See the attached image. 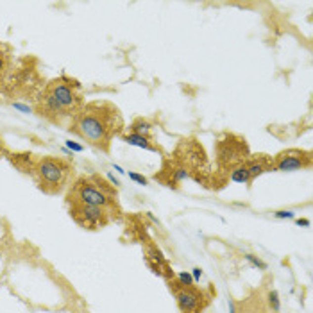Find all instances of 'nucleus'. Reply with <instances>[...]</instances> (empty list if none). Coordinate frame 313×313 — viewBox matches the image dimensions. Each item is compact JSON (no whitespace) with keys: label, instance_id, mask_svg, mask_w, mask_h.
Instances as JSON below:
<instances>
[{"label":"nucleus","instance_id":"21","mask_svg":"<svg viewBox=\"0 0 313 313\" xmlns=\"http://www.w3.org/2000/svg\"><path fill=\"white\" fill-rule=\"evenodd\" d=\"M297 224H299V225H310V222H308V220H299Z\"/></svg>","mask_w":313,"mask_h":313},{"label":"nucleus","instance_id":"18","mask_svg":"<svg viewBox=\"0 0 313 313\" xmlns=\"http://www.w3.org/2000/svg\"><path fill=\"white\" fill-rule=\"evenodd\" d=\"M294 213L292 211H277L276 213V219H292Z\"/></svg>","mask_w":313,"mask_h":313},{"label":"nucleus","instance_id":"5","mask_svg":"<svg viewBox=\"0 0 313 313\" xmlns=\"http://www.w3.org/2000/svg\"><path fill=\"white\" fill-rule=\"evenodd\" d=\"M249 147L243 138L234 134H225L217 143V163L219 170H231L249 159Z\"/></svg>","mask_w":313,"mask_h":313},{"label":"nucleus","instance_id":"15","mask_svg":"<svg viewBox=\"0 0 313 313\" xmlns=\"http://www.w3.org/2000/svg\"><path fill=\"white\" fill-rule=\"evenodd\" d=\"M179 283V285L182 286H190L193 285V277L188 274V272H181V274H178V279H176Z\"/></svg>","mask_w":313,"mask_h":313},{"label":"nucleus","instance_id":"1","mask_svg":"<svg viewBox=\"0 0 313 313\" xmlns=\"http://www.w3.org/2000/svg\"><path fill=\"white\" fill-rule=\"evenodd\" d=\"M124 127L126 124L120 109L111 102L97 100L85 104V108L77 113L68 129L95 149L109 152L113 138L120 136Z\"/></svg>","mask_w":313,"mask_h":313},{"label":"nucleus","instance_id":"22","mask_svg":"<svg viewBox=\"0 0 313 313\" xmlns=\"http://www.w3.org/2000/svg\"><path fill=\"white\" fill-rule=\"evenodd\" d=\"M2 152H4V143H2V138H0V158H2Z\"/></svg>","mask_w":313,"mask_h":313},{"label":"nucleus","instance_id":"8","mask_svg":"<svg viewBox=\"0 0 313 313\" xmlns=\"http://www.w3.org/2000/svg\"><path fill=\"white\" fill-rule=\"evenodd\" d=\"M312 167V152L299 149L283 150L274 158V170L279 172H294V170L310 169Z\"/></svg>","mask_w":313,"mask_h":313},{"label":"nucleus","instance_id":"2","mask_svg":"<svg viewBox=\"0 0 313 313\" xmlns=\"http://www.w3.org/2000/svg\"><path fill=\"white\" fill-rule=\"evenodd\" d=\"M85 104L83 86L75 79L61 75L43 86L42 93L34 100V108L52 124L70 127L72 120L85 108Z\"/></svg>","mask_w":313,"mask_h":313},{"label":"nucleus","instance_id":"13","mask_svg":"<svg viewBox=\"0 0 313 313\" xmlns=\"http://www.w3.org/2000/svg\"><path fill=\"white\" fill-rule=\"evenodd\" d=\"M11 61V47L5 43H0V75H5L9 72Z\"/></svg>","mask_w":313,"mask_h":313},{"label":"nucleus","instance_id":"14","mask_svg":"<svg viewBox=\"0 0 313 313\" xmlns=\"http://www.w3.org/2000/svg\"><path fill=\"white\" fill-rule=\"evenodd\" d=\"M268 303H270V308L274 313H279V299H277V292H268Z\"/></svg>","mask_w":313,"mask_h":313},{"label":"nucleus","instance_id":"23","mask_svg":"<svg viewBox=\"0 0 313 313\" xmlns=\"http://www.w3.org/2000/svg\"><path fill=\"white\" fill-rule=\"evenodd\" d=\"M2 86H4V75H0V91H2Z\"/></svg>","mask_w":313,"mask_h":313},{"label":"nucleus","instance_id":"3","mask_svg":"<svg viewBox=\"0 0 313 313\" xmlns=\"http://www.w3.org/2000/svg\"><path fill=\"white\" fill-rule=\"evenodd\" d=\"M68 204H85L95 206V208H104V210L120 213V204L115 188L106 182L100 176H85L79 178L72 184L70 192L66 195Z\"/></svg>","mask_w":313,"mask_h":313},{"label":"nucleus","instance_id":"17","mask_svg":"<svg viewBox=\"0 0 313 313\" xmlns=\"http://www.w3.org/2000/svg\"><path fill=\"white\" fill-rule=\"evenodd\" d=\"M245 258H247V260H249V262H251V263H254V265H256V267H262V268H267L265 263L260 262V260H256V258H254L253 254H247V256H245Z\"/></svg>","mask_w":313,"mask_h":313},{"label":"nucleus","instance_id":"20","mask_svg":"<svg viewBox=\"0 0 313 313\" xmlns=\"http://www.w3.org/2000/svg\"><path fill=\"white\" fill-rule=\"evenodd\" d=\"M193 276H195V279H199V276H201V270H199V268H195V270H193Z\"/></svg>","mask_w":313,"mask_h":313},{"label":"nucleus","instance_id":"12","mask_svg":"<svg viewBox=\"0 0 313 313\" xmlns=\"http://www.w3.org/2000/svg\"><path fill=\"white\" fill-rule=\"evenodd\" d=\"M150 131H152V124L149 120H143V118H136L131 124V133L134 134H141L150 138Z\"/></svg>","mask_w":313,"mask_h":313},{"label":"nucleus","instance_id":"9","mask_svg":"<svg viewBox=\"0 0 313 313\" xmlns=\"http://www.w3.org/2000/svg\"><path fill=\"white\" fill-rule=\"evenodd\" d=\"M245 167H247V172L251 176V181H253L258 176L274 170V158H270V156L267 154L249 156V159L245 161Z\"/></svg>","mask_w":313,"mask_h":313},{"label":"nucleus","instance_id":"7","mask_svg":"<svg viewBox=\"0 0 313 313\" xmlns=\"http://www.w3.org/2000/svg\"><path fill=\"white\" fill-rule=\"evenodd\" d=\"M170 290L176 295V301H178L181 313H202L206 306H208V303H210L208 295L202 290L195 288L193 285L182 286L176 279H172L170 281Z\"/></svg>","mask_w":313,"mask_h":313},{"label":"nucleus","instance_id":"19","mask_svg":"<svg viewBox=\"0 0 313 313\" xmlns=\"http://www.w3.org/2000/svg\"><path fill=\"white\" fill-rule=\"evenodd\" d=\"M66 145H68L70 149H74V150H79V152H81V150H83V149H85L83 145H77V143H74V141H68V143H66Z\"/></svg>","mask_w":313,"mask_h":313},{"label":"nucleus","instance_id":"10","mask_svg":"<svg viewBox=\"0 0 313 313\" xmlns=\"http://www.w3.org/2000/svg\"><path fill=\"white\" fill-rule=\"evenodd\" d=\"M120 136H122V140L129 145H134V147H140V149L150 150V152H158L159 150V147H156V145L152 143V138H147V136H141V134H134V133H131V134H120Z\"/></svg>","mask_w":313,"mask_h":313},{"label":"nucleus","instance_id":"4","mask_svg":"<svg viewBox=\"0 0 313 313\" xmlns=\"http://www.w3.org/2000/svg\"><path fill=\"white\" fill-rule=\"evenodd\" d=\"M72 174H74V165L68 159L56 158V156H42L34 159L31 176L38 182L40 190L48 195H57L68 186Z\"/></svg>","mask_w":313,"mask_h":313},{"label":"nucleus","instance_id":"11","mask_svg":"<svg viewBox=\"0 0 313 313\" xmlns=\"http://www.w3.org/2000/svg\"><path fill=\"white\" fill-rule=\"evenodd\" d=\"M229 179L233 182H251V176L247 172V167L245 163L234 167V169L229 170Z\"/></svg>","mask_w":313,"mask_h":313},{"label":"nucleus","instance_id":"16","mask_svg":"<svg viewBox=\"0 0 313 313\" xmlns=\"http://www.w3.org/2000/svg\"><path fill=\"white\" fill-rule=\"evenodd\" d=\"M129 179H133V181H136V182H140V184H147V179H145L143 176H140V174L129 172Z\"/></svg>","mask_w":313,"mask_h":313},{"label":"nucleus","instance_id":"6","mask_svg":"<svg viewBox=\"0 0 313 313\" xmlns=\"http://www.w3.org/2000/svg\"><path fill=\"white\" fill-rule=\"evenodd\" d=\"M70 217L81 227L89 229V231H97V229L106 227L115 219L111 211L85 204H70Z\"/></svg>","mask_w":313,"mask_h":313}]
</instances>
